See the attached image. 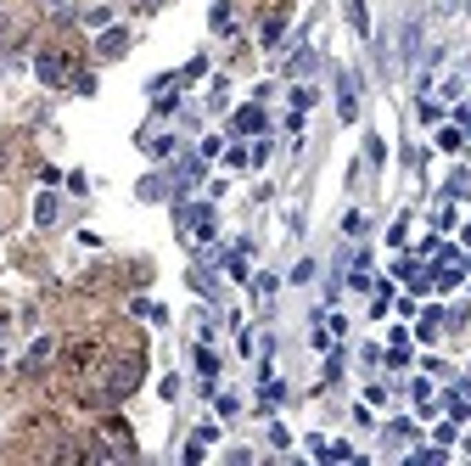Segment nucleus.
<instances>
[{
    "mask_svg": "<svg viewBox=\"0 0 471 466\" xmlns=\"http://www.w3.org/2000/svg\"><path fill=\"white\" fill-rule=\"evenodd\" d=\"M337 113H342V118H354V113H359V79H354V73H342V79H337Z\"/></svg>",
    "mask_w": 471,
    "mask_h": 466,
    "instance_id": "nucleus-1",
    "label": "nucleus"
},
{
    "mask_svg": "<svg viewBox=\"0 0 471 466\" xmlns=\"http://www.w3.org/2000/svg\"><path fill=\"white\" fill-rule=\"evenodd\" d=\"M34 220L51 225V220H57V197H39V202H34Z\"/></svg>",
    "mask_w": 471,
    "mask_h": 466,
    "instance_id": "nucleus-2",
    "label": "nucleus"
},
{
    "mask_svg": "<svg viewBox=\"0 0 471 466\" xmlns=\"http://www.w3.org/2000/svg\"><path fill=\"white\" fill-rule=\"evenodd\" d=\"M197 371H202V376H208V382H213V376H219V360H213L208 349H197Z\"/></svg>",
    "mask_w": 471,
    "mask_h": 466,
    "instance_id": "nucleus-3",
    "label": "nucleus"
},
{
    "mask_svg": "<svg viewBox=\"0 0 471 466\" xmlns=\"http://www.w3.org/2000/svg\"><path fill=\"white\" fill-rule=\"evenodd\" d=\"M39 79L57 84V79H62V62H57V57H39Z\"/></svg>",
    "mask_w": 471,
    "mask_h": 466,
    "instance_id": "nucleus-4",
    "label": "nucleus"
},
{
    "mask_svg": "<svg viewBox=\"0 0 471 466\" xmlns=\"http://www.w3.org/2000/svg\"><path fill=\"white\" fill-rule=\"evenodd\" d=\"M259 124H264V113H252V107H247V113H236V130H259Z\"/></svg>",
    "mask_w": 471,
    "mask_h": 466,
    "instance_id": "nucleus-5",
    "label": "nucleus"
}]
</instances>
